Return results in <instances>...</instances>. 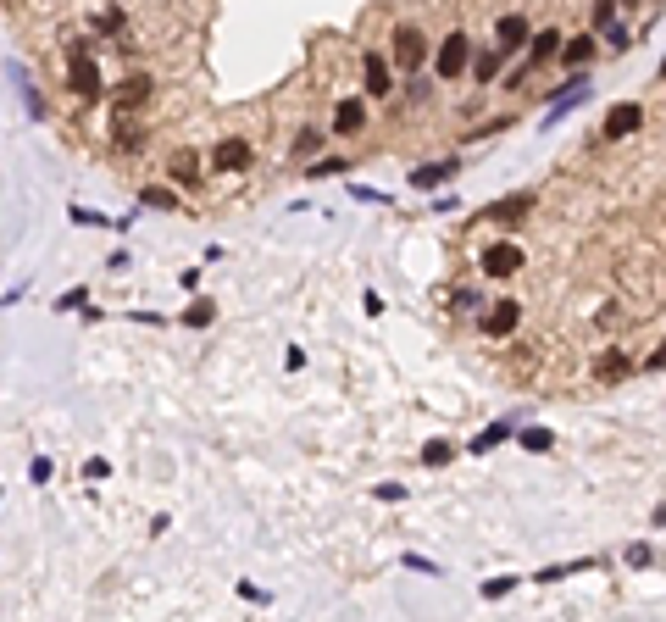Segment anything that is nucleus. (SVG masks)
I'll return each mask as SVG.
<instances>
[{"label": "nucleus", "instance_id": "1", "mask_svg": "<svg viewBox=\"0 0 666 622\" xmlns=\"http://www.w3.org/2000/svg\"><path fill=\"white\" fill-rule=\"evenodd\" d=\"M67 84H73V95H83V100H95V95H100L95 39H73V45H67Z\"/></svg>", "mask_w": 666, "mask_h": 622}, {"label": "nucleus", "instance_id": "2", "mask_svg": "<svg viewBox=\"0 0 666 622\" xmlns=\"http://www.w3.org/2000/svg\"><path fill=\"white\" fill-rule=\"evenodd\" d=\"M472 39L467 34H445L439 39V51H433V73H439V78H461L467 67H472Z\"/></svg>", "mask_w": 666, "mask_h": 622}, {"label": "nucleus", "instance_id": "3", "mask_svg": "<svg viewBox=\"0 0 666 622\" xmlns=\"http://www.w3.org/2000/svg\"><path fill=\"white\" fill-rule=\"evenodd\" d=\"M250 161H256V151H250L244 134H228V139L212 144V173H244Z\"/></svg>", "mask_w": 666, "mask_h": 622}, {"label": "nucleus", "instance_id": "4", "mask_svg": "<svg viewBox=\"0 0 666 622\" xmlns=\"http://www.w3.org/2000/svg\"><path fill=\"white\" fill-rule=\"evenodd\" d=\"M151 78H144V73H134V78H122V84L112 89V122H122V117H128V112H139L144 106V100H151Z\"/></svg>", "mask_w": 666, "mask_h": 622}, {"label": "nucleus", "instance_id": "5", "mask_svg": "<svg viewBox=\"0 0 666 622\" xmlns=\"http://www.w3.org/2000/svg\"><path fill=\"white\" fill-rule=\"evenodd\" d=\"M533 206H538V195H533V190H516V195H506V200H494L489 212H484V222H500V228H516V222H523V217L533 212Z\"/></svg>", "mask_w": 666, "mask_h": 622}, {"label": "nucleus", "instance_id": "6", "mask_svg": "<svg viewBox=\"0 0 666 622\" xmlns=\"http://www.w3.org/2000/svg\"><path fill=\"white\" fill-rule=\"evenodd\" d=\"M394 61H400L406 73H422V61H428V39H422V28H394Z\"/></svg>", "mask_w": 666, "mask_h": 622}, {"label": "nucleus", "instance_id": "7", "mask_svg": "<svg viewBox=\"0 0 666 622\" xmlns=\"http://www.w3.org/2000/svg\"><path fill=\"white\" fill-rule=\"evenodd\" d=\"M600 128H606V139H628V134H639V128H644V106H639V100H616V106L606 112V122H600Z\"/></svg>", "mask_w": 666, "mask_h": 622}, {"label": "nucleus", "instance_id": "8", "mask_svg": "<svg viewBox=\"0 0 666 622\" xmlns=\"http://www.w3.org/2000/svg\"><path fill=\"white\" fill-rule=\"evenodd\" d=\"M494 45L506 51V56H511V51H528V45H533V28H528V17H523V12L500 17V23H494Z\"/></svg>", "mask_w": 666, "mask_h": 622}, {"label": "nucleus", "instance_id": "9", "mask_svg": "<svg viewBox=\"0 0 666 622\" xmlns=\"http://www.w3.org/2000/svg\"><path fill=\"white\" fill-rule=\"evenodd\" d=\"M461 173V156H445V161H422L411 167V190H445V183Z\"/></svg>", "mask_w": 666, "mask_h": 622}, {"label": "nucleus", "instance_id": "10", "mask_svg": "<svg viewBox=\"0 0 666 622\" xmlns=\"http://www.w3.org/2000/svg\"><path fill=\"white\" fill-rule=\"evenodd\" d=\"M523 261H528V256H523V245L500 239V245H489V251H484V273H489V278H511Z\"/></svg>", "mask_w": 666, "mask_h": 622}, {"label": "nucleus", "instance_id": "11", "mask_svg": "<svg viewBox=\"0 0 666 622\" xmlns=\"http://www.w3.org/2000/svg\"><path fill=\"white\" fill-rule=\"evenodd\" d=\"M516 323H523V306H516V300H494V306L484 311V334H489V339H511Z\"/></svg>", "mask_w": 666, "mask_h": 622}, {"label": "nucleus", "instance_id": "12", "mask_svg": "<svg viewBox=\"0 0 666 622\" xmlns=\"http://www.w3.org/2000/svg\"><path fill=\"white\" fill-rule=\"evenodd\" d=\"M361 128H367V100L356 95L333 100V134H361Z\"/></svg>", "mask_w": 666, "mask_h": 622}, {"label": "nucleus", "instance_id": "13", "mask_svg": "<svg viewBox=\"0 0 666 622\" xmlns=\"http://www.w3.org/2000/svg\"><path fill=\"white\" fill-rule=\"evenodd\" d=\"M361 89H367V95H378V100L394 89V73H389V61H383L378 51H367V61H361Z\"/></svg>", "mask_w": 666, "mask_h": 622}, {"label": "nucleus", "instance_id": "14", "mask_svg": "<svg viewBox=\"0 0 666 622\" xmlns=\"http://www.w3.org/2000/svg\"><path fill=\"white\" fill-rule=\"evenodd\" d=\"M166 178L183 183V190H195L200 183V151H173L166 156Z\"/></svg>", "mask_w": 666, "mask_h": 622}, {"label": "nucleus", "instance_id": "15", "mask_svg": "<svg viewBox=\"0 0 666 622\" xmlns=\"http://www.w3.org/2000/svg\"><path fill=\"white\" fill-rule=\"evenodd\" d=\"M561 45H567V34H561V28H538L533 45H528V67H545L550 56H561Z\"/></svg>", "mask_w": 666, "mask_h": 622}, {"label": "nucleus", "instance_id": "16", "mask_svg": "<svg viewBox=\"0 0 666 622\" xmlns=\"http://www.w3.org/2000/svg\"><path fill=\"white\" fill-rule=\"evenodd\" d=\"M583 95H589V78H572V84H561V89L550 95V112H545V117H550V128H555V117H567Z\"/></svg>", "mask_w": 666, "mask_h": 622}, {"label": "nucleus", "instance_id": "17", "mask_svg": "<svg viewBox=\"0 0 666 622\" xmlns=\"http://www.w3.org/2000/svg\"><path fill=\"white\" fill-rule=\"evenodd\" d=\"M594 51H600V39H594V34H572L567 45H561V61H567V67H589Z\"/></svg>", "mask_w": 666, "mask_h": 622}, {"label": "nucleus", "instance_id": "18", "mask_svg": "<svg viewBox=\"0 0 666 622\" xmlns=\"http://www.w3.org/2000/svg\"><path fill=\"white\" fill-rule=\"evenodd\" d=\"M511 433H516V423H511V417H500V423H489L484 433H477V439H472L467 450H472V455H489L494 445H506V439H511Z\"/></svg>", "mask_w": 666, "mask_h": 622}, {"label": "nucleus", "instance_id": "19", "mask_svg": "<svg viewBox=\"0 0 666 622\" xmlns=\"http://www.w3.org/2000/svg\"><path fill=\"white\" fill-rule=\"evenodd\" d=\"M594 372L606 384H616V378H628V372H633V356H628V350H606V356L594 362Z\"/></svg>", "mask_w": 666, "mask_h": 622}, {"label": "nucleus", "instance_id": "20", "mask_svg": "<svg viewBox=\"0 0 666 622\" xmlns=\"http://www.w3.org/2000/svg\"><path fill=\"white\" fill-rule=\"evenodd\" d=\"M500 61H506V51H477L472 56V78H477V84H494V78H500Z\"/></svg>", "mask_w": 666, "mask_h": 622}, {"label": "nucleus", "instance_id": "21", "mask_svg": "<svg viewBox=\"0 0 666 622\" xmlns=\"http://www.w3.org/2000/svg\"><path fill=\"white\" fill-rule=\"evenodd\" d=\"M516 445L533 450V455H545V450H555V433L550 428H523V433H516Z\"/></svg>", "mask_w": 666, "mask_h": 622}, {"label": "nucleus", "instance_id": "22", "mask_svg": "<svg viewBox=\"0 0 666 622\" xmlns=\"http://www.w3.org/2000/svg\"><path fill=\"white\" fill-rule=\"evenodd\" d=\"M455 462V445L450 439H428L422 445V467H450Z\"/></svg>", "mask_w": 666, "mask_h": 622}, {"label": "nucleus", "instance_id": "23", "mask_svg": "<svg viewBox=\"0 0 666 622\" xmlns=\"http://www.w3.org/2000/svg\"><path fill=\"white\" fill-rule=\"evenodd\" d=\"M616 6H622V0H594V6H589V23H594V34H606V28L616 23Z\"/></svg>", "mask_w": 666, "mask_h": 622}, {"label": "nucleus", "instance_id": "24", "mask_svg": "<svg viewBox=\"0 0 666 622\" xmlns=\"http://www.w3.org/2000/svg\"><path fill=\"white\" fill-rule=\"evenodd\" d=\"M339 173H350L345 156H322V161H311V167H306V178H339Z\"/></svg>", "mask_w": 666, "mask_h": 622}, {"label": "nucleus", "instance_id": "25", "mask_svg": "<svg viewBox=\"0 0 666 622\" xmlns=\"http://www.w3.org/2000/svg\"><path fill=\"white\" fill-rule=\"evenodd\" d=\"M139 206H156V212H173L178 195L173 190H161V183H151V190H139Z\"/></svg>", "mask_w": 666, "mask_h": 622}, {"label": "nucleus", "instance_id": "26", "mask_svg": "<svg viewBox=\"0 0 666 622\" xmlns=\"http://www.w3.org/2000/svg\"><path fill=\"white\" fill-rule=\"evenodd\" d=\"M212 317H217V306H212V300H195L190 311H183V323H190V328H205Z\"/></svg>", "mask_w": 666, "mask_h": 622}, {"label": "nucleus", "instance_id": "27", "mask_svg": "<svg viewBox=\"0 0 666 622\" xmlns=\"http://www.w3.org/2000/svg\"><path fill=\"white\" fill-rule=\"evenodd\" d=\"M317 144H322V128H300V134H295V156H311Z\"/></svg>", "mask_w": 666, "mask_h": 622}, {"label": "nucleus", "instance_id": "28", "mask_svg": "<svg viewBox=\"0 0 666 622\" xmlns=\"http://www.w3.org/2000/svg\"><path fill=\"white\" fill-rule=\"evenodd\" d=\"M622 562H628V567H650L655 550H650V545H628V550H622Z\"/></svg>", "mask_w": 666, "mask_h": 622}, {"label": "nucleus", "instance_id": "29", "mask_svg": "<svg viewBox=\"0 0 666 622\" xmlns=\"http://www.w3.org/2000/svg\"><path fill=\"white\" fill-rule=\"evenodd\" d=\"M628 45H633V34L622 28V23H611V28H606V51H628Z\"/></svg>", "mask_w": 666, "mask_h": 622}, {"label": "nucleus", "instance_id": "30", "mask_svg": "<svg viewBox=\"0 0 666 622\" xmlns=\"http://www.w3.org/2000/svg\"><path fill=\"white\" fill-rule=\"evenodd\" d=\"M516 589V578H489V584H484V600H506Z\"/></svg>", "mask_w": 666, "mask_h": 622}, {"label": "nucleus", "instance_id": "31", "mask_svg": "<svg viewBox=\"0 0 666 622\" xmlns=\"http://www.w3.org/2000/svg\"><path fill=\"white\" fill-rule=\"evenodd\" d=\"M117 151H144V128H122L117 134Z\"/></svg>", "mask_w": 666, "mask_h": 622}, {"label": "nucleus", "instance_id": "32", "mask_svg": "<svg viewBox=\"0 0 666 622\" xmlns=\"http://www.w3.org/2000/svg\"><path fill=\"white\" fill-rule=\"evenodd\" d=\"M450 306H455V311H477L484 300H477V289H455V295H450Z\"/></svg>", "mask_w": 666, "mask_h": 622}, {"label": "nucleus", "instance_id": "33", "mask_svg": "<svg viewBox=\"0 0 666 622\" xmlns=\"http://www.w3.org/2000/svg\"><path fill=\"white\" fill-rule=\"evenodd\" d=\"M350 195H356L361 206H389V195H383V190H367V183H356V190H350Z\"/></svg>", "mask_w": 666, "mask_h": 622}, {"label": "nucleus", "instance_id": "34", "mask_svg": "<svg viewBox=\"0 0 666 622\" xmlns=\"http://www.w3.org/2000/svg\"><path fill=\"white\" fill-rule=\"evenodd\" d=\"M500 128H511V117H489L484 128H467V134H472V139H489V134H500Z\"/></svg>", "mask_w": 666, "mask_h": 622}, {"label": "nucleus", "instance_id": "35", "mask_svg": "<svg viewBox=\"0 0 666 622\" xmlns=\"http://www.w3.org/2000/svg\"><path fill=\"white\" fill-rule=\"evenodd\" d=\"M400 567H411V572H439V567L428 562V556H416V550H406V556H400Z\"/></svg>", "mask_w": 666, "mask_h": 622}, {"label": "nucleus", "instance_id": "36", "mask_svg": "<svg viewBox=\"0 0 666 622\" xmlns=\"http://www.w3.org/2000/svg\"><path fill=\"white\" fill-rule=\"evenodd\" d=\"M83 300H89V289H67V295H61V300H56V306H61V311H78V306H83Z\"/></svg>", "mask_w": 666, "mask_h": 622}, {"label": "nucleus", "instance_id": "37", "mask_svg": "<svg viewBox=\"0 0 666 622\" xmlns=\"http://www.w3.org/2000/svg\"><path fill=\"white\" fill-rule=\"evenodd\" d=\"M73 222H78V228H95V222H106V217L89 212V206H73Z\"/></svg>", "mask_w": 666, "mask_h": 622}, {"label": "nucleus", "instance_id": "38", "mask_svg": "<svg viewBox=\"0 0 666 622\" xmlns=\"http://www.w3.org/2000/svg\"><path fill=\"white\" fill-rule=\"evenodd\" d=\"M361 306H367V317H383V295H378V289H367Z\"/></svg>", "mask_w": 666, "mask_h": 622}, {"label": "nucleus", "instance_id": "39", "mask_svg": "<svg viewBox=\"0 0 666 622\" xmlns=\"http://www.w3.org/2000/svg\"><path fill=\"white\" fill-rule=\"evenodd\" d=\"M378 501H406V484H378Z\"/></svg>", "mask_w": 666, "mask_h": 622}, {"label": "nucleus", "instance_id": "40", "mask_svg": "<svg viewBox=\"0 0 666 622\" xmlns=\"http://www.w3.org/2000/svg\"><path fill=\"white\" fill-rule=\"evenodd\" d=\"M239 600H256V606H261V600H267V589H256V584H244V578H239Z\"/></svg>", "mask_w": 666, "mask_h": 622}, {"label": "nucleus", "instance_id": "41", "mask_svg": "<svg viewBox=\"0 0 666 622\" xmlns=\"http://www.w3.org/2000/svg\"><path fill=\"white\" fill-rule=\"evenodd\" d=\"M644 372H666V345L655 350V356H644Z\"/></svg>", "mask_w": 666, "mask_h": 622}, {"label": "nucleus", "instance_id": "42", "mask_svg": "<svg viewBox=\"0 0 666 622\" xmlns=\"http://www.w3.org/2000/svg\"><path fill=\"white\" fill-rule=\"evenodd\" d=\"M650 523H661V528H666V506H655V517H650Z\"/></svg>", "mask_w": 666, "mask_h": 622}, {"label": "nucleus", "instance_id": "43", "mask_svg": "<svg viewBox=\"0 0 666 622\" xmlns=\"http://www.w3.org/2000/svg\"><path fill=\"white\" fill-rule=\"evenodd\" d=\"M661 78H666V56H661Z\"/></svg>", "mask_w": 666, "mask_h": 622}]
</instances>
